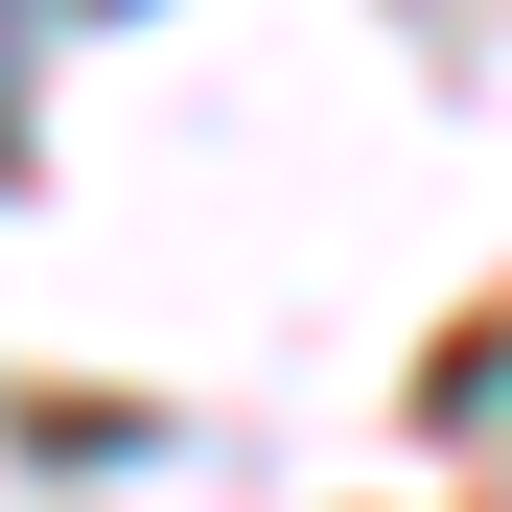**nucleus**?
<instances>
[{"label":"nucleus","mask_w":512,"mask_h":512,"mask_svg":"<svg viewBox=\"0 0 512 512\" xmlns=\"http://www.w3.org/2000/svg\"><path fill=\"white\" fill-rule=\"evenodd\" d=\"M0 187H24V0H0Z\"/></svg>","instance_id":"nucleus-1"}]
</instances>
